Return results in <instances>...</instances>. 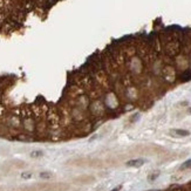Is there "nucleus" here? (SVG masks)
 Returning <instances> with one entry per match:
<instances>
[{
  "instance_id": "f257e3e1",
  "label": "nucleus",
  "mask_w": 191,
  "mask_h": 191,
  "mask_svg": "<svg viewBox=\"0 0 191 191\" xmlns=\"http://www.w3.org/2000/svg\"><path fill=\"white\" fill-rule=\"evenodd\" d=\"M145 161L142 160V158H137V160H131V161H128L127 162V165L128 167H134V168H139V167H142L144 164Z\"/></svg>"
},
{
  "instance_id": "f03ea898",
  "label": "nucleus",
  "mask_w": 191,
  "mask_h": 191,
  "mask_svg": "<svg viewBox=\"0 0 191 191\" xmlns=\"http://www.w3.org/2000/svg\"><path fill=\"white\" fill-rule=\"evenodd\" d=\"M172 132H175L176 135H179V136H188L190 134L189 131L187 130H182V129H176V130H172Z\"/></svg>"
},
{
  "instance_id": "7ed1b4c3",
  "label": "nucleus",
  "mask_w": 191,
  "mask_h": 191,
  "mask_svg": "<svg viewBox=\"0 0 191 191\" xmlns=\"http://www.w3.org/2000/svg\"><path fill=\"white\" fill-rule=\"evenodd\" d=\"M42 155H44V152L41 151V150H35V151H32L31 152V156L33 158H38V157H41Z\"/></svg>"
},
{
  "instance_id": "20e7f679",
  "label": "nucleus",
  "mask_w": 191,
  "mask_h": 191,
  "mask_svg": "<svg viewBox=\"0 0 191 191\" xmlns=\"http://www.w3.org/2000/svg\"><path fill=\"white\" fill-rule=\"evenodd\" d=\"M40 177H41V178H45V179H48V178L52 177V174H51V172L45 171V172H41V174H40Z\"/></svg>"
},
{
  "instance_id": "39448f33",
  "label": "nucleus",
  "mask_w": 191,
  "mask_h": 191,
  "mask_svg": "<svg viewBox=\"0 0 191 191\" xmlns=\"http://www.w3.org/2000/svg\"><path fill=\"white\" fill-rule=\"evenodd\" d=\"M21 177L25 178V179H28V178L32 177V172H22V174H21Z\"/></svg>"
},
{
  "instance_id": "423d86ee",
  "label": "nucleus",
  "mask_w": 191,
  "mask_h": 191,
  "mask_svg": "<svg viewBox=\"0 0 191 191\" xmlns=\"http://www.w3.org/2000/svg\"><path fill=\"white\" fill-rule=\"evenodd\" d=\"M183 169H184V168H191V160L190 161H188V162H185L184 164H183Z\"/></svg>"
},
{
  "instance_id": "0eeeda50",
  "label": "nucleus",
  "mask_w": 191,
  "mask_h": 191,
  "mask_svg": "<svg viewBox=\"0 0 191 191\" xmlns=\"http://www.w3.org/2000/svg\"><path fill=\"white\" fill-rule=\"evenodd\" d=\"M120 189H121V187H117V188H115V189L112 190V191H120Z\"/></svg>"
}]
</instances>
